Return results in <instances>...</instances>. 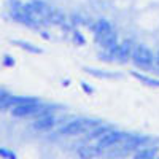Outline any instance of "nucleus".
<instances>
[{
  "label": "nucleus",
  "mask_w": 159,
  "mask_h": 159,
  "mask_svg": "<svg viewBox=\"0 0 159 159\" xmlns=\"http://www.w3.org/2000/svg\"><path fill=\"white\" fill-rule=\"evenodd\" d=\"M130 61L139 70H151L156 65V54L147 45H137Z\"/></svg>",
  "instance_id": "1"
},
{
  "label": "nucleus",
  "mask_w": 159,
  "mask_h": 159,
  "mask_svg": "<svg viewBox=\"0 0 159 159\" xmlns=\"http://www.w3.org/2000/svg\"><path fill=\"white\" fill-rule=\"evenodd\" d=\"M97 124H99L97 119L78 118V119H73V121H69L65 126H62L59 129V134L61 135H80L89 129H94V126Z\"/></svg>",
  "instance_id": "2"
},
{
  "label": "nucleus",
  "mask_w": 159,
  "mask_h": 159,
  "mask_svg": "<svg viewBox=\"0 0 159 159\" xmlns=\"http://www.w3.org/2000/svg\"><path fill=\"white\" fill-rule=\"evenodd\" d=\"M49 105H45L42 102H32V103H22V105H16L11 108V116L15 118H29V116H42L45 113H48Z\"/></svg>",
  "instance_id": "3"
},
{
  "label": "nucleus",
  "mask_w": 159,
  "mask_h": 159,
  "mask_svg": "<svg viewBox=\"0 0 159 159\" xmlns=\"http://www.w3.org/2000/svg\"><path fill=\"white\" fill-rule=\"evenodd\" d=\"M130 135L126 134V132H121V130H108L105 135H102L99 140H97V147L100 150H108L111 147H116V145L123 143V142H127Z\"/></svg>",
  "instance_id": "4"
},
{
  "label": "nucleus",
  "mask_w": 159,
  "mask_h": 159,
  "mask_svg": "<svg viewBox=\"0 0 159 159\" xmlns=\"http://www.w3.org/2000/svg\"><path fill=\"white\" fill-rule=\"evenodd\" d=\"M54 126H56V116L51 115V113H45L42 116H38L35 121L32 123V129L34 130H38V132L51 130Z\"/></svg>",
  "instance_id": "5"
},
{
  "label": "nucleus",
  "mask_w": 159,
  "mask_h": 159,
  "mask_svg": "<svg viewBox=\"0 0 159 159\" xmlns=\"http://www.w3.org/2000/svg\"><path fill=\"white\" fill-rule=\"evenodd\" d=\"M135 43L132 38H126L119 43V48H118V54H116V59L121 61V62H127L129 59H132V54H134V49H135Z\"/></svg>",
  "instance_id": "6"
},
{
  "label": "nucleus",
  "mask_w": 159,
  "mask_h": 159,
  "mask_svg": "<svg viewBox=\"0 0 159 159\" xmlns=\"http://www.w3.org/2000/svg\"><path fill=\"white\" fill-rule=\"evenodd\" d=\"M92 32H94V37H103L107 34H111L113 32V24L108 21V19H97L94 24H92Z\"/></svg>",
  "instance_id": "7"
},
{
  "label": "nucleus",
  "mask_w": 159,
  "mask_h": 159,
  "mask_svg": "<svg viewBox=\"0 0 159 159\" xmlns=\"http://www.w3.org/2000/svg\"><path fill=\"white\" fill-rule=\"evenodd\" d=\"M29 5L38 13V15H42L43 18H46L48 21L52 19V15H54V10H52L46 2H43V0H30Z\"/></svg>",
  "instance_id": "8"
},
{
  "label": "nucleus",
  "mask_w": 159,
  "mask_h": 159,
  "mask_svg": "<svg viewBox=\"0 0 159 159\" xmlns=\"http://www.w3.org/2000/svg\"><path fill=\"white\" fill-rule=\"evenodd\" d=\"M102 150L99 147H92V145H83V147H80L76 154L80 159H94Z\"/></svg>",
  "instance_id": "9"
},
{
  "label": "nucleus",
  "mask_w": 159,
  "mask_h": 159,
  "mask_svg": "<svg viewBox=\"0 0 159 159\" xmlns=\"http://www.w3.org/2000/svg\"><path fill=\"white\" fill-rule=\"evenodd\" d=\"M96 42H97L103 49H108V48H113V46L119 45V43H118V35H116L115 30H113L111 34L103 35V37H97V38H96Z\"/></svg>",
  "instance_id": "10"
},
{
  "label": "nucleus",
  "mask_w": 159,
  "mask_h": 159,
  "mask_svg": "<svg viewBox=\"0 0 159 159\" xmlns=\"http://www.w3.org/2000/svg\"><path fill=\"white\" fill-rule=\"evenodd\" d=\"M132 76H135L139 81H142L143 84L147 86H151V88H159V78H151V76H147L140 72H132Z\"/></svg>",
  "instance_id": "11"
},
{
  "label": "nucleus",
  "mask_w": 159,
  "mask_h": 159,
  "mask_svg": "<svg viewBox=\"0 0 159 159\" xmlns=\"http://www.w3.org/2000/svg\"><path fill=\"white\" fill-rule=\"evenodd\" d=\"M15 45H18L21 49H25L27 52H32V54H40L42 52V48H38L29 42H22V40H15Z\"/></svg>",
  "instance_id": "12"
},
{
  "label": "nucleus",
  "mask_w": 159,
  "mask_h": 159,
  "mask_svg": "<svg viewBox=\"0 0 159 159\" xmlns=\"http://www.w3.org/2000/svg\"><path fill=\"white\" fill-rule=\"evenodd\" d=\"M84 72L89 73V75H94V76H97V78H115V76H118V73H113V72L97 70V69H88V67H84Z\"/></svg>",
  "instance_id": "13"
},
{
  "label": "nucleus",
  "mask_w": 159,
  "mask_h": 159,
  "mask_svg": "<svg viewBox=\"0 0 159 159\" xmlns=\"http://www.w3.org/2000/svg\"><path fill=\"white\" fill-rule=\"evenodd\" d=\"M134 159H156V153L151 148H143L134 154Z\"/></svg>",
  "instance_id": "14"
},
{
  "label": "nucleus",
  "mask_w": 159,
  "mask_h": 159,
  "mask_svg": "<svg viewBox=\"0 0 159 159\" xmlns=\"http://www.w3.org/2000/svg\"><path fill=\"white\" fill-rule=\"evenodd\" d=\"M108 130H111V129H110V127H107V126H97V127H94V129L91 130L89 139H97V140H99L102 135L107 134Z\"/></svg>",
  "instance_id": "15"
},
{
  "label": "nucleus",
  "mask_w": 159,
  "mask_h": 159,
  "mask_svg": "<svg viewBox=\"0 0 159 159\" xmlns=\"http://www.w3.org/2000/svg\"><path fill=\"white\" fill-rule=\"evenodd\" d=\"M73 38H75V43H78V45H84V43H86L84 35L81 34V30H78V29L73 32Z\"/></svg>",
  "instance_id": "16"
},
{
  "label": "nucleus",
  "mask_w": 159,
  "mask_h": 159,
  "mask_svg": "<svg viewBox=\"0 0 159 159\" xmlns=\"http://www.w3.org/2000/svg\"><path fill=\"white\" fill-rule=\"evenodd\" d=\"M0 156L3 159H16V154L10 150H7V148H0Z\"/></svg>",
  "instance_id": "17"
},
{
  "label": "nucleus",
  "mask_w": 159,
  "mask_h": 159,
  "mask_svg": "<svg viewBox=\"0 0 159 159\" xmlns=\"http://www.w3.org/2000/svg\"><path fill=\"white\" fill-rule=\"evenodd\" d=\"M3 65L5 67H13V65H15V57L10 56V54H5L3 56Z\"/></svg>",
  "instance_id": "18"
},
{
  "label": "nucleus",
  "mask_w": 159,
  "mask_h": 159,
  "mask_svg": "<svg viewBox=\"0 0 159 159\" xmlns=\"http://www.w3.org/2000/svg\"><path fill=\"white\" fill-rule=\"evenodd\" d=\"M81 88H83V91L86 92V94H92V92H94V88H92L91 84H88L86 81L81 83Z\"/></svg>",
  "instance_id": "19"
},
{
  "label": "nucleus",
  "mask_w": 159,
  "mask_h": 159,
  "mask_svg": "<svg viewBox=\"0 0 159 159\" xmlns=\"http://www.w3.org/2000/svg\"><path fill=\"white\" fill-rule=\"evenodd\" d=\"M156 65L159 67V49H157V52H156Z\"/></svg>",
  "instance_id": "20"
}]
</instances>
